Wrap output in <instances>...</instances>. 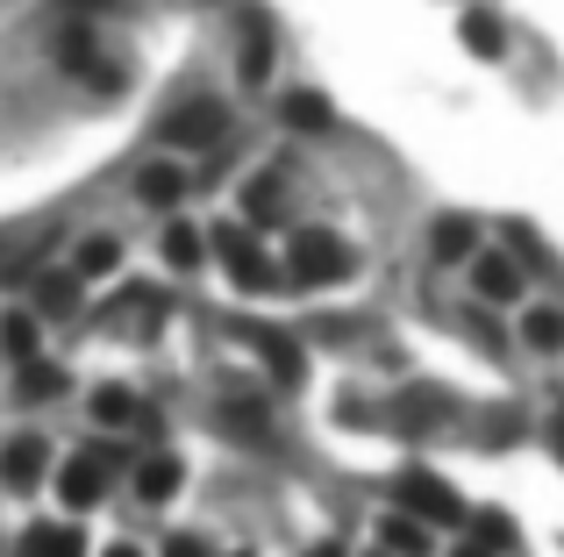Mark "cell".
Instances as JSON below:
<instances>
[{
  "label": "cell",
  "instance_id": "obj_1",
  "mask_svg": "<svg viewBox=\"0 0 564 557\" xmlns=\"http://www.w3.org/2000/svg\"><path fill=\"white\" fill-rule=\"evenodd\" d=\"M286 272L293 286H336L350 272V251L329 237V229H293L286 237Z\"/></svg>",
  "mask_w": 564,
  "mask_h": 557
},
{
  "label": "cell",
  "instance_id": "obj_2",
  "mask_svg": "<svg viewBox=\"0 0 564 557\" xmlns=\"http://www.w3.org/2000/svg\"><path fill=\"white\" fill-rule=\"evenodd\" d=\"M400 515H414L422 529H451V522H465L471 507L457 501L451 479H436V472H422V465H414V472H400Z\"/></svg>",
  "mask_w": 564,
  "mask_h": 557
},
{
  "label": "cell",
  "instance_id": "obj_3",
  "mask_svg": "<svg viewBox=\"0 0 564 557\" xmlns=\"http://www.w3.org/2000/svg\"><path fill=\"white\" fill-rule=\"evenodd\" d=\"M272 51H279L272 14H264V8H236V72H243V86L272 79Z\"/></svg>",
  "mask_w": 564,
  "mask_h": 557
},
{
  "label": "cell",
  "instance_id": "obj_4",
  "mask_svg": "<svg viewBox=\"0 0 564 557\" xmlns=\"http://www.w3.org/2000/svg\"><path fill=\"white\" fill-rule=\"evenodd\" d=\"M108 487H115V450H72L57 465V501L65 507H94Z\"/></svg>",
  "mask_w": 564,
  "mask_h": 557
},
{
  "label": "cell",
  "instance_id": "obj_5",
  "mask_svg": "<svg viewBox=\"0 0 564 557\" xmlns=\"http://www.w3.org/2000/svg\"><path fill=\"white\" fill-rule=\"evenodd\" d=\"M215 258H221V272H229L243 293H264V286H272V265H264L258 237H250L243 222H221L215 229Z\"/></svg>",
  "mask_w": 564,
  "mask_h": 557
},
{
  "label": "cell",
  "instance_id": "obj_6",
  "mask_svg": "<svg viewBox=\"0 0 564 557\" xmlns=\"http://www.w3.org/2000/svg\"><path fill=\"white\" fill-rule=\"evenodd\" d=\"M229 136V108L221 100H186V108L165 114V143L172 151H207V143Z\"/></svg>",
  "mask_w": 564,
  "mask_h": 557
},
{
  "label": "cell",
  "instance_id": "obj_7",
  "mask_svg": "<svg viewBox=\"0 0 564 557\" xmlns=\"http://www.w3.org/2000/svg\"><path fill=\"white\" fill-rule=\"evenodd\" d=\"M250 336V350H258V358H264V372H272V386H301V379H307V350L301 343H293V336L286 329H243Z\"/></svg>",
  "mask_w": 564,
  "mask_h": 557
},
{
  "label": "cell",
  "instance_id": "obj_8",
  "mask_svg": "<svg viewBox=\"0 0 564 557\" xmlns=\"http://www.w3.org/2000/svg\"><path fill=\"white\" fill-rule=\"evenodd\" d=\"M158 315H165V293L158 286H122V301L108 307V329H129V336H151Z\"/></svg>",
  "mask_w": 564,
  "mask_h": 557
},
{
  "label": "cell",
  "instance_id": "obj_9",
  "mask_svg": "<svg viewBox=\"0 0 564 557\" xmlns=\"http://www.w3.org/2000/svg\"><path fill=\"white\" fill-rule=\"evenodd\" d=\"M0 479H8L14 493H29L43 479V444H36V436H14V444L0 450Z\"/></svg>",
  "mask_w": 564,
  "mask_h": 557
},
{
  "label": "cell",
  "instance_id": "obj_10",
  "mask_svg": "<svg viewBox=\"0 0 564 557\" xmlns=\"http://www.w3.org/2000/svg\"><path fill=\"white\" fill-rule=\"evenodd\" d=\"M137 200L143 208H180L186 200V172L180 165H143L137 172Z\"/></svg>",
  "mask_w": 564,
  "mask_h": 557
},
{
  "label": "cell",
  "instance_id": "obj_11",
  "mask_svg": "<svg viewBox=\"0 0 564 557\" xmlns=\"http://www.w3.org/2000/svg\"><path fill=\"white\" fill-rule=\"evenodd\" d=\"M221 429H236V436H250V444H264V436H272V415H264L258 393H229V401H221Z\"/></svg>",
  "mask_w": 564,
  "mask_h": 557
},
{
  "label": "cell",
  "instance_id": "obj_12",
  "mask_svg": "<svg viewBox=\"0 0 564 557\" xmlns=\"http://www.w3.org/2000/svg\"><path fill=\"white\" fill-rule=\"evenodd\" d=\"M36 315H79V272H36Z\"/></svg>",
  "mask_w": 564,
  "mask_h": 557
},
{
  "label": "cell",
  "instance_id": "obj_13",
  "mask_svg": "<svg viewBox=\"0 0 564 557\" xmlns=\"http://www.w3.org/2000/svg\"><path fill=\"white\" fill-rule=\"evenodd\" d=\"M400 429H436V422H451V401H443L436 386H414V393H400Z\"/></svg>",
  "mask_w": 564,
  "mask_h": 557
},
{
  "label": "cell",
  "instance_id": "obj_14",
  "mask_svg": "<svg viewBox=\"0 0 564 557\" xmlns=\"http://www.w3.org/2000/svg\"><path fill=\"white\" fill-rule=\"evenodd\" d=\"M279 122L301 129V136H329V100L322 94H286L279 100Z\"/></svg>",
  "mask_w": 564,
  "mask_h": 557
},
{
  "label": "cell",
  "instance_id": "obj_15",
  "mask_svg": "<svg viewBox=\"0 0 564 557\" xmlns=\"http://www.w3.org/2000/svg\"><path fill=\"white\" fill-rule=\"evenodd\" d=\"M94 422H100V429H143L151 415H143V401H137V393L108 386V393H94Z\"/></svg>",
  "mask_w": 564,
  "mask_h": 557
},
{
  "label": "cell",
  "instance_id": "obj_16",
  "mask_svg": "<svg viewBox=\"0 0 564 557\" xmlns=\"http://www.w3.org/2000/svg\"><path fill=\"white\" fill-rule=\"evenodd\" d=\"M379 550L386 557H429V529L414 515H386L379 522Z\"/></svg>",
  "mask_w": 564,
  "mask_h": 557
},
{
  "label": "cell",
  "instance_id": "obj_17",
  "mask_svg": "<svg viewBox=\"0 0 564 557\" xmlns=\"http://www.w3.org/2000/svg\"><path fill=\"white\" fill-rule=\"evenodd\" d=\"M457 29H465L471 57H500V51H508V29H500V14H486V8H471Z\"/></svg>",
  "mask_w": 564,
  "mask_h": 557
},
{
  "label": "cell",
  "instance_id": "obj_18",
  "mask_svg": "<svg viewBox=\"0 0 564 557\" xmlns=\"http://www.w3.org/2000/svg\"><path fill=\"white\" fill-rule=\"evenodd\" d=\"M479 293L486 301H514V293H522V265H514V258H479Z\"/></svg>",
  "mask_w": 564,
  "mask_h": 557
},
{
  "label": "cell",
  "instance_id": "obj_19",
  "mask_svg": "<svg viewBox=\"0 0 564 557\" xmlns=\"http://www.w3.org/2000/svg\"><path fill=\"white\" fill-rule=\"evenodd\" d=\"M22 557H79V529H57V522H36L22 536Z\"/></svg>",
  "mask_w": 564,
  "mask_h": 557
},
{
  "label": "cell",
  "instance_id": "obj_20",
  "mask_svg": "<svg viewBox=\"0 0 564 557\" xmlns=\"http://www.w3.org/2000/svg\"><path fill=\"white\" fill-rule=\"evenodd\" d=\"M522 336H529V350H543V358H551V350H564V315H557V307H529V315H522Z\"/></svg>",
  "mask_w": 564,
  "mask_h": 557
},
{
  "label": "cell",
  "instance_id": "obj_21",
  "mask_svg": "<svg viewBox=\"0 0 564 557\" xmlns=\"http://www.w3.org/2000/svg\"><path fill=\"white\" fill-rule=\"evenodd\" d=\"M180 465H172V458H151V465H143V472H137V493H143V501H172V493H180Z\"/></svg>",
  "mask_w": 564,
  "mask_h": 557
},
{
  "label": "cell",
  "instance_id": "obj_22",
  "mask_svg": "<svg viewBox=\"0 0 564 557\" xmlns=\"http://www.w3.org/2000/svg\"><path fill=\"white\" fill-rule=\"evenodd\" d=\"M429 251H436V265H457V258H471V222H436V237H429Z\"/></svg>",
  "mask_w": 564,
  "mask_h": 557
},
{
  "label": "cell",
  "instance_id": "obj_23",
  "mask_svg": "<svg viewBox=\"0 0 564 557\" xmlns=\"http://www.w3.org/2000/svg\"><path fill=\"white\" fill-rule=\"evenodd\" d=\"M0 350H8L14 364L36 358V315H8V321H0Z\"/></svg>",
  "mask_w": 564,
  "mask_h": 557
},
{
  "label": "cell",
  "instance_id": "obj_24",
  "mask_svg": "<svg viewBox=\"0 0 564 557\" xmlns=\"http://www.w3.org/2000/svg\"><path fill=\"white\" fill-rule=\"evenodd\" d=\"M51 393H65V372L43 364V358H29L22 364V401H51Z\"/></svg>",
  "mask_w": 564,
  "mask_h": 557
},
{
  "label": "cell",
  "instance_id": "obj_25",
  "mask_svg": "<svg viewBox=\"0 0 564 557\" xmlns=\"http://www.w3.org/2000/svg\"><path fill=\"white\" fill-rule=\"evenodd\" d=\"M115 265H122V243H115V237H86V243H79V278L115 272Z\"/></svg>",
  "mask_w": 564,
  "mask_h": 557
},
{
  "label": "cell",
  "instance_id": "obj_26",
  "mask_svg": "<svg viewBox=\"0 0 564 557\" xmlns=\"http://www.w3.org/2000/svg\"><path fill=\"white\" fill-rule=\"evenodd\" d=\"M165 265H180V272L200 265V237H193L186 222H172V229H165Z\"/></svg>",
  "mask_w": 564,
  "mask_h": 557
},
{
  "label": "cell",
  "instance_id": "obj_27",
  "mask_svg": "<svg viewBox=\"0 0 564 557\" xmlns=\"http://www.w3.org/2000/svg\"><path fill=\"white\" fill-rule=\"evenodd\" d=\"M479 550L494 557V550H514V522L508 515H479Z\"/></svg>",
  "mask_w": 564,
  "mask_h": 557
},
{
  "label": "cell",
  "instance_id": "obj_28",
  "mask_svg": "<svg viewBox=\"0 0 564 557\" xmlns=\"http://www.w3.org/2000/svg\"><path fill=\"white\" fill-rule=\"evenodd\" d=\"M243 208H250V222H264V215L279 208V179L264 172V179H250V194H243Z\"/></svg>",
  "mask_w": 564,
  "mask_h": 557
},
{
  "label": "cell",
  "instance_id": "obj_29",
  "mask_svg": "<svg viewBox=\"0 0 564 557\" xmlns=\"http://www.w3.org/2000/svg\"><path fill=\"white\" fill-rule=\"evenodd\" d=\"M108 8H122V0H65L72 22H79V14H108Z\"/></svg>",
  "mask_w": 564,
  "mask_h": 557
},
{
  "label": "cell",
  "instance_id": "obj_30",
  "mask_svg": "<svg viewBox=\"0 0 564 557\" xmlns=\"http://www.w3.org/2000/svg\"><path fill=\"white\" fill-rule=\"evenodd\" d=\"M165 557H207V544H200V536H172Z\"/></svg>",
  "mask_w": 564,
  "mask_h": 557
},
{
  "label": "cell",
  "instance_id": "obj_31",
  "mask_svg": "<svg viewBox=\"0 0 564 557\" xmlns=\"http://www.w3.org/2000/svg\"><path fill=\"white\" fill-rule=\"evenodd\" d=\"M307 557H344V544H315V550H307Z\"/></svg>",
  "mask_w": 564,
  "mask_h": 557
},
{
  "label": "cell",
  "instance_id": "obj_32",
  "mask_svg": "<svg viewBox=\"0 0 564 557\" xmlns=\"http://www.w3.org/2000/svg\"><path fill=\"white\" fill-rule=\"evenodd\" d=\"M551 444H557V458H564V415L551 422Z\"/></svg>",
  "mask_w": 564,
  "mask_h": 557
},
{
  "label": "cell",
  "instance_id": "obj_33",
  "mask_svg": "<svg viewBox=\"0 0 564 557\" xmlns=\"http://www.w3.org/2000/svg\"><path fill=\"white\" fill-rule=\"evenodd\" d=\"M108 557H137V544H115V550H108Z\"/></svg>",
  "mask_w": 564,
  "mask_h": 557
},
{
  "label": "cell",
  "instance_id": "obj_34",
  "mask_svg": "<svg viewBox=\"0 0 564 557\" xmlns=\"http://www.w3.org/2000/svg\"><path fill=\"white\" fill-rule=\"evenodd\" d=\"M457 557H486V550H479V544H465V550H457Z\"/></svg>",
  "mask_w": 564,
  "mask_h": 557
},
{
  "label": "cell",
  "instance_id": "obj_35",
  "mask_svg": "<svg viewBox=\"0 0 564 557\" xmlns=\"http://www.w3.org/2000/svg\"><path fill=\"white\" fill-rule=\"evenodd\" d=\"M372 557H386V550H372Z\"/></svg>",
  "mask_w": 564,
  "mask_h": 557
}]
</instances>
